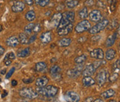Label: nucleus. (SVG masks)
<instances>
[{
  "label": "nucleus",
  "instance_id": "nucleus-18",
  "mask_svg": "<svg viewBox=\"0 0 120 102\" xmlns=\"http://www.w3.org/2000/svg\"><path fill=\"white\" fill-rule=\"evenodd\" d=\"M47 65L44 62H39L35 64V69L38 72H45L47 70Z\"/></svg>",
  "mask_w": 120,
  "mask_h": 102
},
{
  "label": "nucleus",
  "instance_id": "nucleus-8",
  "mask_svg": "<svg viewBox=\"0 0 120 102\" xmlns=\"http://www.w3.org/2000/svg\"><path fill=\"white\" fill-rule=\"evenodd\" d=\"M90 56L92 58L97 59V60H103V58H104L103 51L100 48L93 49L92 51L90 52Z\"/></svg>",
  "mask_w": 120,
  "mask_h": 102
},
{
  "label": "nucleus",
  "instance_id": "nucleus-23",
  "mask_svg": "<svg viewBox=\"0 0 120 102\" xmlns=\"http://www.w3.org/2000/svg\"><path fill=\"white\" fill-rule=\"evenodd\" d=\"M30 48H26V49H20L17 51V56L19 58H25L30 55Z\"/></svg>",
  "mask_w": 120,
  "mask_h": 102
},
{
  "label": "nucleus",
  "instance_id": "nucleus-10",
  "mask_svg": "<svg viewBox=\"0 0 120 102\" xmlns=\"http://www.w3.org/2000/svg\"><path fill=\"white\" fill-rule=\"evenodd\" d=\"M25 8V4L22 1H17L12 6V11L14 13H20Z\"/></svg>",
  "mask_w": 120,
  "mask_h": 102
},
{
  "label": "nucleus",
  "instance_id": "nucleus-15",
  "mask_svg": "<svg viewBox=\"0 0 120 102\" xmlns=\"http://www.w3.org/2000/svg\"><path fill=\"white\" fill-rule=\"evenodd\" d=\"M60 72L61 69L58 65H53L50 68V74H52L53 79H56L57 77L60 78Z\"/></svg>",
  "mask_w": 120,
  "mask_h": 102
},
{
  "label": "nucleus",
  "instance_id": "nucleus-16",
  "mask_svg": "<svg viewBox=\"0 0 120 102\" xmlns=\"http://www.w3.org/2000/svg\"><path fill=\"white\" fill-rule=\"evenodd\" d=\"M82 72L81 69H79V68H74V69H69L67 74L69 77L71 78V79H76L79 76H80L81 73Z\"/></svg>",
  "mask_w": 120,
  "mask_h": 102
},
{
  "label": "nucleus",
  "instance_id": "nucleus-25",
  "mask_svg": "<svg viewBox=\"0 0 120 102\" xmlns=\"http://www.w3.org/2000/svg\"><path fill=\"white\" fill-rule=\"evenodd\" d=\"M115 40H116V39H115V38L114 37V35H110L108 37V38H107V40H106V41H105V47H110L112 46V45H114Z\"/></svg>",
  "mask_w": 120,
  "mask_h": 102
},
{
  "label": "nucleus",
  "instance_id": "nucleus-9",
  "mask_svg": "<svg viewBox=\"0 0 120 102\" xmlns=\"http://www.w3.org/2000/svg\"><path fill=\"white\" fill-rule=\"evenodd\" d=\"M73 27H74V25L72 23H70L68 25H66L65 26L63 27V28H60L59 29H58V34L60 35V36H63V35H66L69 34L73 29Z\"/></svg>",
  "mask_w": 120,
  "mask_h": 102
},
{
  "label": "nucleus",
  "instance_id": "nucleus-54",
  "mask_svg": "<svg viewBox=\"0 0 120 102\" xmlns=\"http://www.w3.org/2000/svg\"><path fill=\"white\" fill-rule=\"evenodd\" d=\"M0 7H1V4H0Z\"/></svg>",
  "mask_w": 120,
  "mask_h": 102
},
{
  "label": "nucleus",
  "instance_id": "nucleus-39",
  "mask_svg": "<svg viewBox=\"0 0 120 102\" xmlns=\"http://www.w3.org/2000/svg\"><path fill=\"white\" fill-rule=\"evenodd\" d=\"M22 81L26 84H29V83H31L34 81V80L32 79H22Z\"/></svg>",
  "mask_w": 120,
  "mask_h": 102
},
{
  "label": "nucleus",
  "instance_id": "nucleus-35",
  "mask_svg": "<svg viewBox=\"0 0 120 102\" xmlns=\"http://www.w3.org/2000/svg\"><path fill=\"white\" fill-rule=\"evenodd\" d=\"M5 57L7 58H8V59H10V60H14V59L15 58V54H14L13 52H10V53H8Z\"/></svg>",
  "mask_w": 120,
  "mask_h": 102
},
{
  "label": "nucleus",
  "instance_id": "nucleus-31",
  "mask_svg": "<svg viewBox=\"0 0 120 102\" xmlns=\"http://www.w3.org/2000/svg\"><path fill=\"white\" fill-rule=\"evenodd\" d=\"M120 59H118L113 65H112V70L114 71V72H117V73H119V72H120Z\"/></svg>",
  "mask_w": 120,
  "mask_h": 102
},
{
  "label": "nucleus",
  "instance_id": "nucleus-45",
  "mask_svg": "<svg viewBox=\"0 0 120 102\" xmlns=\"http://www.w3.org/2000/svg\"><path fill=\"white\" fill-rule=\"evenodd\" d=\"M93 101V98L92 97H90V98H87L85 102H92Z\"/></svg>",
  "mask_w": 120,
  "mask_h": 102
},
{
  "label": "nucleus",
  "instance_id": "nucleus-50",
  "mask_svg": "<svg viewBox=\"0 0 120 102\" xmlns=\"http://www.w3.org/2000/svg\"><path fill=\"white\" fill-rule=\"evenodd\" d=\"M2 30H3V27H2V26H1V25L0 24V32H1V31Z\"/></svg>",
  "mask_w": 120,
  "mask_h": 102
},
{
  "label": "nucleus",
  "instance_id": "nucleus-37",
  "mask_svg": "<svg viewBox=\"0 0 120 102\" xmlns=\"http://www.w3.org/2000/svg\"><path fill=\"white\" fill-rule=\"evenodd\" d=\"M84 4L86 6H92L94 4V0H86Z\"/></svg>",
  "mask_w": 120,
  "mask_h": 102
},
{
  "label": "nucleus",
  "instance_id": "nucleus-33",
  "mask_svg": "<svg viewBox=\"0 0 120 102\" xmlns=\"http://www.w3.org/2000/svg\"><path fill=\"white\" fill-rule=\"evenodd\" d=\"M41 31V25L40 24H35L34 27V29H33V32L34 33H38Z\"/></svg>",
  "mask_w": 120,
  "mask_h": 102
},
{
  "label": "nucleus",
  "instance_id": "nucleus-3",
  "mask_svg": "<svg viewBox=\"0 0 120 102\" xmlns=\"http://www.w3.org/2000/svg\"><path fill=\"white\" fill-rule=\"evenodd\" d=\"M108 20L106 19H102L101 22H99L95 26L91 27L88 31L89 33L90 34H98L99 32H100L101 31L103 30L105 28L107 27V26L108 25Z\"/></svg>",
  "mask_w": 120,
  "mask_h": 102
},
{
  "label": "nucleus",
  "instance_id": "nucleus-1",
  "mask_svg": "<svg viewBox=\"0 0 120 102\" xmlns=\"http://www.w3.org/2000/svg\"><path fill=\"white\" fill-rule=\"evenodd\" d=\"M58 88L53 85H48L47 87H38L36 89V92L38 94H41L47 97H53L58 93Z\"/></svg>",
  "mask_w": 120,
  "mask_h": 102
},
{
  "label": "nucleus",
  "instance_id": "nucleus-46",
  "mask_svg": "<svg viewBox=\"0 0 120 102\" xmlns=\"http://www.w3.org/2000/svg\"><path fill=\"white\" fill-rule=\"evenodd\" d=\"M7 94H8V92H6V91L4 90V94H1V97H2V98H4V97L5 96H6Z\"/></svg>",
  "mask_w": 120,
  "mask_h": 102
},
{
  "label": "nucleus",
  "instance_id": "nucleus-6",
  "mask_svg": "<svg viewBox=\"0 0 120 102\" xmlns=\"http://www.w3.org/2000/svg\"><path fill=\"white\" fill-rule=\"evenodd\" d=\"M65 98L66 101L71 102H77L80 101V96L74 91H68L66 92Z\"/></svg>",
  "mask_w": 120,
  "mask_h": 102
},
{
  "label": "nucleus",
  "instance_id": "nucleus-36",
  "mask_svg": "<svg viewBox=\"0 0 120 102\" xmlns=\"http://www.w3.org/2000/svg\"><path fill=\"white\" fill-rule=\"evenodd\" d=\"M49 1L50 0H41L39 4V6H40L41 7H45L49 3Z\"/></svg>",
  "mask_w": 120,
  "mask_h": 102
},
{
  "label": "nucleus",
  "instance_id": "nucleus-2",
  "mask_svg": "<svg viewBox=\"0 0 120 102\" xmlns=\"http://www.w3.org/2000/svg\"><path fill=\"white\" fill-rule=\"evenodd\" d=\"M19 94L23 98L34 99H35L38 94L32 87H23L19 91Z\"/></svg>",
  "mask_w": 120,
  "mask_h": 102
},
{
  "label": "nucleus",
  "instance_id": "nucleus-27",
  "mask_svg": "<svg viewBox=\"0 0 120 102\" xmlns=\"http://www.w3.org/2000/svg\"><path fill=\"white\" fill-rule=\"evenodd\" d=\"M87 60V56L85 54H82L81 56H77L75 59H74V62L78 64V65H81L82 63H83L85 61Z\"/></svg>",
  "mask_w": 120,
  "mask_h": 102
},
{
  "label": "nucleus",
  "instance_id": "nucleus-49",
  "mask_svg": "<svg viewBox=\"0 0 120 102\" xmlns=\"http://www.w3.org/2000/svg\"><path fill=\"white\" fill-rule=\"evenodd\" d=\"M5 73H6V69H3V70L1 71V74H4Z\"/></svg>",
  "mask_w": 120,
  "mask_h": 102
},
{
  "label": "nucleus",
  "instance_id": "nucleus-32",
  "mask_svg": "<svg viewBox=\"0 0 120 102\" xmlns=\"http://www.w3.org/2000/svg\"><path fill=\"white\" fill-rule=\"evenodd\" d=\"M118 78H119V73H117V72H114L112 75H110V76H108L109 81L110 82H112V83L116 81Z\"/></svg>",
  "mask_w": 120,
  "mask_h": 102
},
{
  "label": "nucleus",
  "instance_id": "nucleus-28",
  "mask_svg": "<svg viewBox=\"0 0 120 102\" xmlns=\"http://www.w3.org/2000/svg\"><path fill=\"white\" fill-rule=\"evenodd\" d=\"M35 13L34 11H28L26 15H25V17L26 19V20H28L29 22H32L35 19Z\"/></svg>",
  "mask_w": 120,
  "mask_h": 102
},
{
  "label": "nucleus",
  "instance_id": "nucleus-51",
  "mask_svg": "<svg viewBox=\"0 0 120 102\" xmlns=\"http://www.w3.org/2000/svg\"><path fill=\"white\" fill-rule=\"evenodd\" d=\"M1 79H0V82H1Z\"/></svg>",
  "mask_w": 120,
  "mask_h": 102
},
{
  "label": "nucleus",
  "instance_id": "nucleus-12",
  "mask_svg": "<svg viewBox=\"0 0 120 102\" xmlns=\"http://www.w3.org/2000/svg\"><path fill=\"white\" fill-rule=\"evenodd\" d=\"M49 83V79L45 76H41V77H38L36 81H35V85L38 87H45L47 85V83Z\"/></svg>",
  "mask_w": 120,
  "mask_h": 102
},
{
  "label": "nucleus",
  "instance_id": "nucleus-29",
  "mask_svg": "<svg viewBox=\"0 0 120 102\" xmlns=\"http://www.w3.org/2000/svg\"><path fill=\"white\" fill-rule=\"evenodd\" d=\"M79 15L81 19H85L86 18L88 17V11H87V8L86 7L83 8L79 12Z\"/></svg>",
  "mask_w": 120,
  "mask_h": 102
},
{
  "label": "nucleus",
  "instance_id": "nucleus-48",
  "mask_svg": "<svg viewBox=\"0 0 120 102\" xmlns=\"http://www.w3.org/2000/svg\"><path fill=\"white\" fill-rule=\"evenodd\" d=\"M40 1H41V0H34L35 3V4H36L37 5H39V4H40Z\"/></svg>",
  "mask_w": 120,
  "mask_h": 102
},
{
  "label": "nucleus",
  "instance_id": "nucleus-20",
  "mask_svg": "<svg viewBox=\"0 0 120 102\" xmlns=\"http://www.w3.org/2000/svg\"><path fill=\"white\" fill-rule=\"evenodd\" d=\"M115 94H116V92L113 89H109V90L103 92L101 94V97L103 99H109V98L112 97Z\"/></svg>",
  "mask_w": 120,
  "mask_h": 102
},
{
  "label": "nucleus",
  "instance_id": "nucleus-5",
  "mask_svg": "<svg viewBox=\"0 0 120 102\" xmlns=\"http://www.w3.org/2000/svg\"><path fill=\"white\" fill-rule=\"evenodd\" d=\"M91 28V24L89 21L83 19V21L80 22L75 27V31L77 34H81L84 31H88Z\"/></svg>",
  "mask_w": 120,
  "mask_h": 102
},
{
  "label": "nucleus",
  "instance_id": "nucleus-22",
  "mask_svg": "<svg viewBox=\"0 0 120 102\" xmlns=\"http://www.w3.org/2000/svg\"><path fill=\"white\" fill-rule=\"evenodd\" d=\"M19 42L22 45H28L29 44V38L27 36V34L25 33H20L18 36Z\"/></svg>",
  "mask_w": 120,
  "mask_h": 102
},
{
  "label": "nucleus",
  "instance_id": "nucleus-44",
  "mask_svg": "<svg viewBox=\"0 0 120 102\" xmlns=\"http://www.w3.org/2000/svg\"><path fill=\"white\" fill-rule=\"evenodd\" d=\"M11 84H12V86H16L17 85V81L16 80H13Z\"/></svg>",
  "mask_w": 120,
  "mask_h": 102
},
{
  "label": "nucleus",
  "instance_id": "nucleus-14",
  "mask_svg": "<svg viewBox=\"0 0 120 102\" xmlns=\"http://www.w3.org/2000/svg\"><path fill=\"white\" fill-rule=\"evenodd\" d=\"M6 43L10 47H15L19 45V39L16 36H11L6 40Z\"/></svg>",
  "mask_w": 120,
  "mask_h": 102
},
{
  "label": "nucleus",
  "instance_id": "nucleus-21",
  "mask_svg": "<svg viewBox=\"0 0 120 102\" xmlns=\"http://www.w3.org/2000/svg\"><path fill=\"white\" fill-rule=\"evenodd\" d=\"M116 56V51L113 49H109L105 52V58L108 60H113Z\"/></svg>",
  "mask_w": 120,
  "mask_h": 102
},
{
  "label": "nucleus",
  "instance_id": "nucleus-11",
  "mask_svg": "<svg viewBox=\"0 0 120 102\" xmlns=\"http://www.w3.org/2000/svg\"><path fill=\"white\" fill-rule=\"evenodd\" d=\"M95 71H96V69L93 64L87 65H86V68L83 71V76H91L94 74Z\"/></svg>",
  "mask_w": 120,
  "mask_h": 102
},
{
  "label": "nucleus",
  "instance_id": "nucleus-4",
  "mask_svg": "<svg viewBox=\"0 0 120 102\" xmlns=\"http://www.w3.org/2000/svg\"><path fill=\"white\" fill-rule=\"evenodd\" d=\"M108 76H109V75H108V72H107V70H105L104 69H101L97 74L96 83H97V84L99 86H102L108 81Z\"/></svg>",
  "mask_w": 120,
  "mask_h": 102
},
{
  "label": "nucleus",
  "instance_id": "nucleus-47",
  "mask_svg": "<svg viewBox=\"0 0 120 102\" xmlns=\"http://www.w3.org/2000/svg\"><path fill=\"white\" fill-rule=\"evenodd\" d=\"M94 102H103V99H95L94 101Z\"/></svg>",
  "mask_w": 120,
  "mask_h": 102
},
{
  "label": "nucleus",
  "instance_id": "nucleus-13",
  "mask_svg": "<svg viewBox=\"0 0 120 102\" xmlns=\"http://www.w3.org/2000/svg\"><path fill=\"white\" fill-rule=\"evenodd\" d=\"M40 40L43 44H48L52 40V35L51 31H46L41 34Z\"/></svg>",
  "mask_w": 120,
  "mask_h": 102
},
{
  "label": "nucleus",
  "instance_id": "nucleus-30",
  "mask_svg": "<svg viewBox=\"0 0 120 102\" xmlns=\"http://www.w3.org/2000/svg\"><path fill=\"white\" fill-rule=\"evenodd\" d=\"M34 26L35 24H34V23H30V24H27L24 28V33L27 35L31 34L33 32V29H34Z\"/></svg>",
  "mask_w": 120,
  "mask_h": 102
},
{
  "label": "nucleus",
  "instance_id": "nucleus-41",
  "mask_svg": "<svg viewBox=\"0 0 120 102\" xmlns=\"http://www.w3.org/2000/svg\"><path fill=\"white\" fill-rule=\"evenodd\" d=\"M35 39H36V34H35V35H32V36L29 39V44L32 43L33 42H34Z\"/></svg>",
  "mask_w": 120,
  "mask_h": 102
},
{
  "label": "nucleus",
  "instance_id": "nucleus-43",
  "mask_svg": "<svg viewBox=\"0 0 120 102\" xmlns=\"http://www.w3.org/2000/svg\"><path fill=\"white\" fill-rule=\"evenodd\" d=\"M4 53V49L3 47H1V46L0 45V56H1V55H3Z\"/></svg>",
  "mask_w": 120,
  "mask_h": 102
},
{
  "label": "nucleus",
  "instance_id": "nucleus-19",
  "mask_svg": "<svg viewBox=\"0 0 120 102\" xmlns=\"http://www.w3.org/2000/svg\"><path fill=\"white\" fill-rule=\"evenodd\" d=\"M83 84L86 87H89V86H92V85H94L96 81L94 79H93L91 76H84L83 80H82Z\"/></svg>",
  "mask_w": 120,
  "mask_h": 102
},
{
  "label": "nucleus",
  "instance_id": "nucleus-26",
  "mask_svg": "<svg viewBox=\"0 0 120 102\" xmlns=\"http://www.w3.org/2000/svg\"><path fill=\"white\" fill-rule=\"evenodd\" d=\"M79 3V0H66L65 1V5L69 8H75Z\"/></svg>",
  "mask_w": 120,
  "mask_h": 102
},
{
  "label": "nucleus",
  "instance_id": "nucleus-55",
  "mask_svg": "<svg viewBox=\"0 0 120 102\" xmlns=\"http://www.w3.org/2000/svg\"></svg>",
  "mask_w": 120,
  "mask_h": 102
},
{
  "label": "nucleus",
  "instance_id": "nucleus-53",
  "mask_svg": "<svg viewBox=\"0 0 120 102\" xmlns=\"http://www.w3.org/2000/svg\"><path fill=\"white\" fill-rule=\"evenodd\" d=\"M0 91H1V87H0Z\"/></svg>",
  "mask_w": 120,
  "mask_h": 102
},
{
  "label": "nucleus",
  "instance_id": "nucleus-24",
  "mask_svg": "<svg viewBox=\"0 0 120 102\" xmlns=\"http://www.w3.org/2000/svg\"><path fill=\"white\" fill-rule=\"evenodd\" d=\"M71 40L70 38H64L60 39L58 42V45L60 47H68L70 44H71Z\"/></svg>",
  "mask_w": 120,
  "mask_h": 102
},
{
  "label": "nucleus",
  "instance_id": "nucleus-40",
  "mask_svg": "<svg viewBox=\"0 0 120 102\" xmlns=\"http://www.w3.org/2000/svg\"><path fill=\"white\" fill-rule=\"evenodd\" d=\"M101 62H102V60H99V61H96L95 63H93V65H94V66L96 69H97V68H98L101 65Z\"/></svg>",
  "mask_w": 120,
  "mask_h": 102
},
{
  "label": "nucleus",
  "instance_id": "nucleus-34",
  "mask_svg": "<svg viewBox=\"0 0 120 102\" xmlns=\"http://www.w3.org/2000/svg\"><path fill=\"white\" fill-rule=\"evenodd\" d=\"M15 68H12L10 70H9V72L6 74V79H9L10 77H11V76L13 75V74L14 73V72H15Z\"/></svg>",
  "mask_w": 120,
  "mask_h": 102
},
{
  "label": "nucleus",
  "instance_id": "nucleus-7",
  "mask_svg": "<svg viewBox=\"0 0 120 102\" xmlns=\"http://www.w3.org/2000/svg\"><path fill=\"white\" fill-rule=\"evenodd\" d=\"M90 19L93 22H98L101 20L102 15L101 13V12L98 10H93L90 13L89 15Z\"/></svg>",
  "mask_w": 120,
  "mask_h": 102
},
{
  "label": "nucleus",
  "instance_id": "nucleus-17",
  "mask_svg": "<svg viewBox=\"0 0 120 102\" xmlns=\"http://www.w3.org/2000/svg\"><path fill=\"white\" fill-rule=\"evenodd\" d=\"M61 17H62V13H56V14H54L53 15L52 19H51V23H52V24L54 27H57L58 26Z\"/></svg>",
  "mask_w": 120,
  "mask_h": 102
},
{
  "label": "nucleus",
  "instance_id": "nucleus-52",
  "mask_svg": "<svg viewBox=\"0 0 120 102\" xmlns=\"http://www.w3.org/2000/svg\"><path fill=\"white\" fill-rule=\"evenodd\" d=\"M12 1H17V0H12Z\"/></svg>",
  "mask_w": 120,
  "mask_h": 102
},
{
  "label": "nucleus",
  "instance_id": "nucleus-42",
  "mask_svg": "<svg viewBox=\"0 0 120 102\" xmlns=\"http://www.w3.org/2000/svg\"><path fill=\"white\" fill-rule=\"evenodd\" d=\"M25 2L29 6H32L34 3V0H25Z\"/></svg>",
  "mask_w": 120,
  "mask_h": 102
},
{
  "label": "nucleus",
  "instance_id": "nucleus-38",
  "mask_svg": "<svg viewBox=\"0 0 120 102\" xmlns=\"http://www.w3.org/2000/svg\"><path fill=\"white\" fill-rule=\"evenodd\" d=\"M4 61L5 65H7V66H8V65H10L12 63V61L13 60H10V59H8V58H7L5 57L4 59Z\"/></svg>",
  "mask_w": 120,
  "mask_h": 102
}]
</instances>
